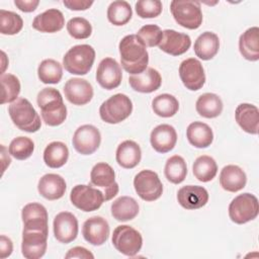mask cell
Instances as JSON below:
<instances>
[{
	"instance_id": "obj_1",
	"label": "cell",
	"mask_w": 259,
	"mask_h": 259,
	"mask_svg": "<svg viewBox=\"0 0 259 259\" xmlns=\"http://www.w3.org/2000/svg\"><path fill=\"white\" fill-rule=\"evenodd\" d=\"M120 64L132 75L143 73L149 63V54L137 34L125 35L119 41Z\"/></svg>"
},
{
	"instance_id": "obj_2",
	"label": "cell",
	"mask_w": 259,
	"mask_h": 259,
	"mask_svg": "<svg viewBox=\"0 0 259 259\" xmlns=\"http://www.w3.org/2000/svg\"><path fill=\"white\" fill-rule=\"evenodd\" d=\"M40 108V115L47 125L57 126L62 124L67 117V107L59 90L48 87L41 89L36 97Z\"/></svg>"
},
{
	"instance_id": "obj_3",
	"label": "cell",
	"mask_w": 259,
	"mask_h": 259,
	"mask_svg": "<svg viewBox=\"0 0 259 259\" xmlns=\"http://www.w3.org/2000/svg\"><path fill=\"white\" fill-rule=\"evenodd\" d=\"M8 113L13 123L23 132L35 133L41 126L38 113L26 98L20 97L13 101L8 107Z\"/></svg>"
},
{
	"instance_id": "obj_4",
	"label": "cell",
	"mask_w": 259,
	"mask_h": 259,
	"mask_svg": "<svg viewBox=\"0 0 259 259\" xmlns=\"http://www.w3.org/2000/svg\"><path fill=\"white\" fill-rule=\"evenodd\" d=\"M95 60V51L89 45L72 47L63 57V66L73 75H86L91 70Z\"/></svg>"
},
{
	"instance_id": "obj_5",
	"label": "cell",
	"mask_w": 259,
	"mask_h": 259,
	"mask_svg": "<svg viewBox=\"0 0 259 259\" xmlns=\"http://www.w3.org/2000/svg\"><path fill=\"white\" fill-rule=\"evenodd\" d=\"M170 10L175 21L187 29H196L202 23L200 3L193 0H173Z\"/></svg>"
},
{
	"instance_id": "obj_6",
	"label": "cell",
	"mask_w": 259,
	"mask_h": 259,
	"mask_svg": "<svg viewBox=\"0 0 259 259\" xmlns=\"http://www.w3.org/2000/svg\"><path fill=\"white\" fill-rule=\"evenodd\" d=\"M133 111V103L128 96L117 93L106 99L99 108L101 119L107 123L115 124L126 119Z\"/></svg>"
},
{
	"instance_id": "obj_7",
	"label": "cell",
	"mask_w": 259,
	"mask_h": 259,
	"mask_svg": "<svg viewBox=\"0 0 259 259\" xmlns=\"http://www.w3.org/2000/svg\"><path fill=\"white\" fill-rule=\"evenodd\" d=\"M259 211L258 199L254 194L245 192L236 196L229 205V217L238 225L246 224L257 218Z\"/></svg>"
},
{
	"instance_id": "obj_8",
	"label": "cell",
	"mask_w": 259,
	"mask_h": 259,
	"mask_svg": "<svg viewBox=\"0 0 259 259\" xmlns=\"http://www.w3.org/2000/svg\"><path fill=\"white\" fill-rule=\"evenodd\" d=\"M90 184L99 189L104 200H110L118 193V184L115 181V173L112 167L104 162L97 163L90 172Z\"/></svg>"
},
{
	"instance_id": "obj_9",
	"label": "cell",
	"mask_w": 259,
	"mask_h": 259,
	"mask_svg": "<svg viewBox=\"0 0 259 259\" xmlns=\"http://www.w3.org/2000/svg\"><path fill=\"white\" fill-rule=\"evenodd\" d=\"M112 245L121 254L136 256L143 245V238L140 232L127 225H121L114 229L112 234Z\"/></svg>"
},
{
	"instance_id": "obj_10",
	"label": "cell",
	"mask_w": 259,
	"mask_h": 259,
	"mask_svg": "<svg viewBox=\"0 0 259 259\" xmlns=\"http://www.w3.org/2000/svg\"><path fill=\"white\" fill-rule=\"evenodd\" d=\"M70 200L77 208L89 212L97 210L104 201L103 193L93 185L78 184L70 193Z\"/></svg>"
},
{
	"instance_id": "obj_11",
	"label": "cell",
	"mask_w": 259,
	"mask_h": 259,
	"mask_svg": "<svg viewBox=\"0 0 259 259\" xmlns=\"http://www.w3.org/2000/svg\"><path fill=\"white\" fill-rule=\"evenodd\" d=\"M49 230L24 229L22 231L21 252L27 259H38L42 257L48 247Z\"/></svg>"
},
{
	"instance_id": "obj_12",
	"label": "cell",
	"mask_w": 259,
	"mask_h": 259,
	"mask_svg": "<svg viewBox=\"0 0 259 259\" xmlns=\"http://www.w3.org/2000/svg\"><path fill=\"white\" fill-rule=\"evenodd\" d=\"M137 194L146 201L158 199L163 192V184L158 174L152 170H142L134 179Z\"/></svg>"
},
{
	"instance_id": "obj_13",
	"label": "cell",
	"mask_w": 259,
	"mask_h": 259,
	"mask_svg": "<svg viewBox=\"0 0 259 259\" xmlns=\"http://www.w3.org/2000/svg\"><path fill=\"white\" fill-rule=\"evenodd\" d=\"M101 143L99 130L92 124H83L79 126L73 136L72 144L74 149L82 155L93 154Z\"/></svg>"
},
{
	"instance_id": "obj_14",
	"label": "cell",
	"mask_w": 259,
	"mask_h": 259,
	"mask_svg": "<svg viewBox=\"0 0 259 259\" xmlns=\"http://www.w3.org/2000/svg\"><path fill=\"white\" fill-rule=\"evenodd\" d=\"M179 76L183 85L191 91L199 90L205 83L203 67L195 58L186 59L180 64Z\"/></svg>"
},
{
	"instance_id": "obj_15",
	"label": "cell",
	"mask_w": 259,
	"mask_h": 259,
	"mask_svg": "<svg viewBox=\"0 0 259 259\" xmlns=\"http://www.w3.org/2000/svg\"><path fill=\"white\" fill-rule=\"evenodd\" d=\"M121 78V67L116 60L112 58H104L101 60L96 70V81L102 88L112 90L118 87Z\"/></svg>"
},
{
	"instance_id": "obj_16",
	"label": "cell",
	"mask_w": 259,
	"mask_h": 259,
	"mask_svg": "<svg viewBox=\"0 0 259 259\" xmlns=\"http://www.w3.org/2000/svg\"><path fill=\"white\" fill-rule=\"evenodd\" d=\"M55 238L64 244H69L77 238L78 220L69 211L59 212L53 223Z\"/></svg>"
},
{
	"instance_id": "obj_17",
	"label": "cell",
	"mask_w": 259,
	"mask_h": 259,
	"mask_svg": "<svg viewBox=\"0 0 259 259\" xmlns=\"http://www.w3.org/2000/svg\"><path fill=\"white\" fill-rule=\"evenodd\" d=\"M65 97L74 105H85L93 97V87L85 79L71 78L64 86Z\"/></svg>"
},
{
	"instance_id": "obj_18",
	"label": "cell",
	"mask_w": 259,
	"mask_h": 259,
	"mask_svg": "<svg viewBox=\"0 0 259 259\" xmlns=\"http://www.w3.org/2000/svg\"><path fill=\"white\" fill-rule=\"evenodd\" d=\"M82 234L84 239L93 246L103 245L109 236V225L102 217H91L83 224Z\"/></svg>"
},
{
	"instance_id": "obj_19",
	"label": "cell",
	"mask_w": 259,
	"mask_h": 259,
	"mask_svg": "<svg viewBox=\"0 0 259 259\" xmlns=\"http://www.w3.org/2000/svg\"><path fill=\"white\" fill-rule=\"evenodd\" d=\"M190 46V36L174 29H165L163 31V37L159 44L160 50L171 56H180L186 53Z\"/></svg>"
},
{
	"instance_id": "obj_20",
	"label": "cell",
	"mask_w": 259,
	"mask_h": 259,
	"mask_svg": "<svg viewBox=\"0 0 259 259\" xmlns=\"http://www.w3.org/2000/svg\"><path fill=\"white\" fill-rule=\"evenodd\" d=\"M150 142L156 152L165 154L174 149L177 142V133L172 125L162 123L151 132Z\"/></svg>"
},
{
	"instance_id": "obj_21",
	"label": "cell",
	"mask_w": 259,
	"mask_h": 259,
	"mask_svg": "<svg viewBox=\"0 0 259 259\" xmlns=\"http://www.w3.org/2000/svg\"><path fill=\"white\" fill-rule=\"evenodd\" d=\"M177 200L186 209H197L207 203L208 192L202 186L185 185L178 190Z\"/></svg>"
},
{
	"instance_id": "obj_22",
	"label": "cell",
	"mask_w": 259,
	"mask_h": 259,
	"mask_svg": "<svg viewBox=\"0 0 259 259\" xmlns=\"http://www.w3.org/2000/svg\"><path fill=\"white\" fill-rule=\"evenodd\" d=\"M66 181L65 179L55 173H48L44 175L37 184L38 193L49 200H56L61 197L66 192Z\"/></svg>"
},
{
	"instance_id": "obj_23",
	"label": "cell",
	"mask_w": 259,
	"mask_h": 259,
	"mask_svg": "<svg viewBox=\"0 0 259 259\" xmlns=\"http://www.w3.org/2000/svg\"><path fill=\"white\" fill-rule=\"evenodd\" d=\"M131 87L141 93H151L158 90L162 84L160 73L154 68H147L143 73L131 75L128 78Z\"/></svg>"
},
{
	"instance_id": "obj_24",
	"label": "cell",
	"mask_w": 259,
	"mask_h": 259,
	"mask_svg": "<svg viewBox=\"0 0 259 259\" xmlns=\"http://www.w3.org/2000/svg\"><path fill=\"white\" fill-rule=\"evenodd\" d=\"M21 219L24 229L49 230L47 208L38 202H30L24 205Z\"/></svg>"
},
{
	"instance_id": "obj_25",
	"label": "cell",
	"mask_w": 259,
	"mask_h": 259,
	"mask_svg": "<svg viewBox=\"0 0 259 259\" xmlns=\"http://www.w3.org/2000/svg\"><path fill=\"white\" fill-rule=\"evenodd\" d=\"M65 25V18L59 9L51 8L36 15L32 21V27L40 32L54 33L60 31Z\"/></svg>"
},
{
	"instance_id": "obj_26",
	"label": "cell",
	"mask_w": 259,
	"mask_h": 259,
	"mask_svg": "<svg viewBox=\"0 0 259 259\" xmlns=\"http://www.w3.org/2000/svg\"><path fill=\"white\" fill-rule=\"evenodd\" d=\"M235 118L240 127L251 135L258 134L259 110L257 106L250 103H241L235 111Z\"/></svg>"
},
{
	"instance_id": "obj_27",
	"label": "cell",
	"mask_w": 259,
	"mask_h": 259,
	"mask_svg": "<svg viewBox=\"0 0 259 259\" xmlns=\"http://www.w3.org/2000/svg\"><path fill=\"white\" fill-rule=\"evenodd\" d=\"M247 182L246 173L237 165H227L220 173V184L229 192H237L243 189Z\"/></svg>"
},
{
	"instance_id": "obj_28",
	"label": "cell",
	"mask_w": 259,
	"mask_h": 259,
	"mask_svg": "<svg viewBox=\"0 0 259 259\" xmlns=\"http://www.w3.org/2000/svg\"><path fill=\"white\" fill-rule=\"evenodd\" d=\"M142 158L140 146L132 140H126L120 143L116 149L115 159L119 166L125 169L135 168L139 165Z\"/></svg>"
},
{
	"instance_id": "obj_29",
	"label": "cell",
	"mask_w": 259,
	"mask_h": 259,
	"mask_svg": "<svg viewBox=\"0 0 259 259\" xmlns=\"http://www.w3.org/2000/svg\"><path fill=\"white\" fill-rule=\"evenodd\" d=\"M239 50L246 60L251 62L259 60V28L257 26L248 28L240 35Z\"/></svg>"
},
{
	"instance_id": "obj_30",
	"label": "cell",
	"mask_w": 259,
	"mask_h": 259,
	"mask_svg": "<svg viewBox=\"0 0 259 259\" xmlns=\"http://www.w3.org/2000/svg\"><path fill=\"white\" fill-rule=\"evenodd\" d=\"M188 142L195 148H207L213 141V133L210 126L201 121L191 122L186 130Z\"/></svg>"
},
{
	"instance_id": "obj_31",
	"label": "cell",
	"mask_w": 259,
	"mask_h": 259,
	"mask_svg": "<svg viewBox=\"0 0 259 259\" xmlns=\"http://www.w3.org/2000/svg\"><path fill=\"white\" fill-rule=\"evenodd\" d=\"M219 36L211 31L202 32L194 42V53L196 57L203 61L211 60L219 52Z\"/></svg>"
},
{
	"instance_id": "obj_32",
	"label": "cell",
	"mask_w": 259,
	"mask_h": 259,
	"mask_svg": "<svg viewBox=\"0 0 259 259\" xmlns=\"http://www.w3.org/2000/svg\"><path fill=\"white\" fill-rule=\"evenodd\" d=\"M139 203L131 196H120L111 204V214L118 222L134 220L139 213Z\"/></svg>"
},
{
	"instance_id": "obj_33",
	"label": "cell",
	"mask_w": 259,
	"mask_h": 259,
	"mask_svg": "<svg viewBox=\"0 0 259 259\" xmlns=\"http://www.w3.org/2000/svg\"><path fill=\"white\" fill-rule=\"evenodd\" d=\"M223 101L214 93L201 94L195 103V109L199 115L205 118H214L223 111Z\"/></svg>"
},
{
	"instance_id": "obj_34",
	"label": "cell",
	"mask_w": 259,
	"mask_h": 259,
	"mask_svg": "<svg viewBox=\"0 0 259 259\" xmlns=\"http://www.w3.org/2000/svg\"><path fill=\"white\" fill-rule=\"evenodd\" d=\"M69 158V150L63 142H52L44 151V162L50 168H60L64 166Z\"/></svg>"
},
{
	"instance_id": "obj_35",
	"label": "cell",
	"mask_w": 259,
	"mask_h": 259,
	"mask_svg": "<svg viewBox=\"0 0 259 259\" xmlns=\"http://www.w3.org/2000/svg\"><path fill=\"white\" fill-rule=\"evenodd\" d=\"M192 171L195 178L201 182L212 180L218 173V165L214 159L207 155L196 158L192 165Z\"/></svg>"
},
{
	"instance_id": "obj_36",
	"label": "cell",
	"mask_w": 259,
	"mask_h": 259,
	"mask_svg": "<svg viewBox=\"0 0 259 259\" xmlns=\"http://www.w3.org/2000/svg\"><path fill=\"white\" fill-rule=\"evenodd\" d=\"M37 75L45 84H57L63 77L62 65L54 59H46L38 65Z\"/></svg>"
},
{
	"instance_id": "obj_37",
	"label": "cell",
	"mask_w": 259,
	"mask_h": 259,
	"mask_svg": "<svg viewBox=\"0 0 259 259\" xmlns=\"http://www.w3.org/2000/svg\"><path fill=\"white\" fill-rule=\"evenodd\" d=\"M133 16V10L128 2L123 0L113 1L107 8V19L116 26L126 24Z\"/></svg>"
},
{
	"instance_id": "obj_38",
	"label": "cell",
	"mask_w": 259,
	"mask_h": 259,
	"mask_svg": "<svg viewBox=\"0 0 259 259\" xmlns=\"http://www.w3.org/2000/svg\"><path fill=\"white\" fill-rule=\"evenodd\" d=\"M164 174L167 180L171 183H181L182 181H184L187 175V166L185 160L179 155H174L170 157L165 164Z\"/></svg>"
},
{
	"instance_id": "obj_39",
	"label": "cell",
	"mask_w": 259,
	"mask_h": 259,
	"mask_svg": "<svg viewBox=\"0 0 259 259\" xmlns=\"http://www.w3.org/2000/svg\"><path fill=\"white\" fill-rule=\"evenodd\" d=\"M152 108L154 112L161 117H171L177 113L179 109V102L175 96L163 93L157 95L152 100Z\"/></svg>"
},
{
	"instance_id": "obj_40",
	"label": "cell",
	"mask_w": 259,
	"mask_h": 259,
	"mask_svg": "<svg viewBox=\"0 0 259 259\" xmlns=\"http://www.w3.org/2000/svg\"><path fill=\"white\" fill-rule=\"evenodd\" d=\"M1 86H2V98L1 103L5 104L13 102L17 99L20 93V82L18 78L13 74H2L1 75Z\"/></svg>"
},
{
	"instance_id": "obj_41",
	"label": "cell",
	"mask_w": 259,
	"mask_h": 259,
	"mask_svg": "<svg viewBox=\"0 0 259 259\" xmlns=\"http://www.w3.org/2000/svg\"><path fill=\"white\" fill-rule=\"evenodd\" d=\"M22 26L23 20L20 15L13 11L0 10V32L2 34H16L22 29Z\"/></svg>"
},
{
	"instance_id": "obj_42",
	"label": "cell",
	"mask_w": 259,
	"mask_h": 259,
	"mask_svg": "<svg viewBox=\"0 0 259 259\" xmlns=\"http://www.w3.org/2000/svg\"><path fill=\"white\" fill-rule=\"evenodd\" d=\"M34 150V143L27 137H17L13 139L8 147L9 154L17 160L29 158Z\"/></svg>"
},
{
	"instance_id": "obj_43",
	"label": "cell",
	"mask_w": 259,
	"mask_h": 259,
	"mask_svg": "<svg viewBox=\"0 0 259 259\" xmlns=\"http://www.w3.org/2000/svg\"><path fill=\"white\" fill-rule=\"evenodd\" d=\"M67 30L73 38L84 39L91 35L92 26L84 17H73L67 22Z\"/></svg>"
},
{
	"instance_id": "obj_44",
	"label": "cell",
	"mask_w": 259,
	"mask_h": 259,
	"mask_svg": "<svg viewBox=\"0 0 259 259\" xmlns=\"http://www.w3.org/2000/svg\"><path fill=\"white\" fill-rule=\"evenodd\" d=\"M137 36L146 48H152L159 46L163 37V31L156 24H146L139 29Z\"/></svg>"
},
{
	"instance_id": "obj_45",
	"label": "cell",
	"mask_w": 259,
	"mask_h": 259,
	"mask_svg": "<svg viewBox=\"0 0 259 259\" xmlns=\"http://www.w3.org/2000/svg\"><path fill=\"white\" fill-rule=\"evenodd\" d=\"M162 9L159 0H140L136 3V12L141 18H155L161 14Z\"/></svg>"
},
{
	"instance_id": "obj_46",
	"label": "cell",
	"mask_w": 259,
	"mask_h": 259,
	"mask_svg": "<svg viewBox=\"0 0 259 259\" xmlns=\"http://www.w3.org/2000/svg\"><path fill=\"white\" fill-rule=\"evenodd\" d=\"M65 258L66 259H69V258H83V259H89L90 258V259H93L94 255L89 250H87L86 248L77 246V247L71 248L67 252V254L65 255Z\"/></svg>"
},
{
	"instance_id": "obj_47",
	"label": "cell",
	"mask_w": 259,
	"mask_h": 259,
	"mask_svg": "<svg viewBox=\"0 0 259 259\" xmlns=\"http://www.w3.org/2000/svg\"><path fill=\"white\" fill-rule=\"evenodd\" d=\"M63 4L69 8L70 10L80 11L88 9L92 4L93 1H85V0H64Z\"/></svg>"
},
{
	"instance_id": "obj_48",
	"label": "cell",
	"mask_w": 259,
	"mask_h": 259,
	"mask_svg": "<svg viewBox=\"0 0 259 259\" xmlns=\"http://www.w3.org/2000/svg\"><path fill=\"white\" fill-rule=\"evenodd\" d=\"M12 251H13L12 241L5 235H1V237H0V258L4 259V258L10 256Z\"/></svg>"
},
{
	"instance_id": "obj_49",
	"label": "cell",
	"mask_w": 259,
	"mask_h": 259,
	"mask_svg": "<svg viewBox=\"0 0 259 259\" xmlns=\"http://www.w3.org/2000/svg\"><path fill=\"white\" fill-rule=\"evenodd\" d=\"M15 6L23 12H32L39 4L38 0H15Z\"/></svg>"
}]
</instances>
